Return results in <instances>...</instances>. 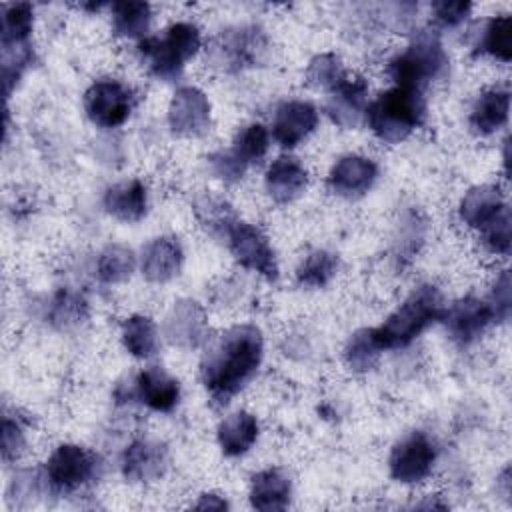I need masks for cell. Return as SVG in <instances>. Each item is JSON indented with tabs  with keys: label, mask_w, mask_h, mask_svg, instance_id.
Wrapping results in <instances>:
<instances>
[{
	"label": "cell",
	"mask_w": 512,
	"mask_h": 512,
	"mask_svg": "<svg viewBox=\"0 0 512 512\" xmlns=\"http://www.w3.org/2000/svg\"><path fill=\"white\" fill-rule=\"evenodd\" d=\"M264 362V334L252 322H238L206 342L198 366L200 384L216 406L232 402Z\"/></svg>",
	"instance_id": "obj_1"
},
{
	"label": "cell",
	"mask_w": 512,
	"mask_h": 512,
	"mask_svg": "<svg viewBox=\"0 0 512 512\" xmlns=\"http://www.w3.org/2000/svg\"><path fill=\"white\" fill-rule=\"evenodd\" d=\"M444 310L446 300L442 290L432 282H424L374 326L372 334L382 352L402 350L414 344L430 326L438 324Z\"/></svg>",
	"instance_id": "obj_2"
},
{
	"label": "cell",
	"mask_w": 512,
	"mask_h": 512,
	"mask_svg": "<svg viewBox=\"0 0 512 512\" xmlns=\"http://www.w3.org/2000/svg\"><path fill=\"white\" fill-rule=\"evenodd\" d=\"M428 116L424 92L390 86L370 98L364 126L384 146H398L420 130Z\"/></svg>",
	"instance_id": "obj_3"
},
{
	"label": "cell",
	"mask_w": 512,
	"mask_h": 512,
	"mask_svg": "<svg viewBox=\"0 0 512 512\" xmlns=\"http://www.w3.org/2000/svg\"><path fill=\"white\" fill-rule=\"evenodd\" d=\"M202 30L192 20H174L158 36L136 42V56L148 76L160 82H174L186 64L202 52Z\"/></svg>",
	"instance_id": "obj_4"
},
{
	"label": "cell",
	"mask_w": 512,
	"mask_h": 512,
	"mask_svg": "<svg viewBox=\"0 0 512 512\" xmlns=\"http://www.w3.org/2000/svg\"><path fill=\"white\" fill-rule=\"evenodd\" d=\"M450 56L438 32H416L408 44L386 62V76L394 86L424 92L446 78Z\"/></svg>",
	"instance_id": "obj_5"
},
{
	"label": "cell",
	"mask_w": 512,
	"mask_h": 512,
	"mask_svg": "<svg viewBox=\"0 0 512 512\" xmlns=\"http://www.w3.org/2000/svg\"><path fill=\"white\" fill-rule=\"evenodd\" d=\"M102 472L100 456L78 442H60L44 460L40 474L44 490L56 496H72L92 486Z\"/></svg>",
	"instance_id": "obj_6"
},
{
	"label": "cell",
	"mask_w": 512,
	"mask_h": 512,
	"mask_svg": "<svg viewBox=\"0 0 512 512\" xmlns=\"http://www.w3.org/2000/svg\"><path fill=\"white\" fill-rule=\"evenodd\" d=\"M138 104L136 90L120 78H96L82 96V108L90 124L102 130L124 126Z\"/></svg>",
	"instance_id": "obj_7"
},
{
	"label": "cell",
	"mask_w": 512,
	"mask_h": 512,
	"mask_svg": "<svg viewBox=\"0 0 512 512\" xmlns=\"http://www.w3.org/2000/svg\"><path fill=\"white\" fill-rule=\"evenodd\" d=\"M224 242H226L230 256L234 258V262L240 268L260 276L266 282L278 280L280 266H278L274 246H272L268 234L258 224L238 218L228 228Z\"/></svg>",
	"instance_id": "obj_8"
},
{
	"label": "cell",
	"mask_w": 512,
	"mask_h": 512,
	"mask_svg": "<svg viewBox=\"0 0 512 512\" xmlns=\"http://www.w3.org/2000/svg\"><path fill=\"white\" fill-rule=\"evenodd\" d=\"M438 462V444L426 430H410L400 436L388 454V474L402 486L426 482Z\"/></svg>",
	"instance_id": "obj_9"
},
{
	"label": "cell",
	"mask_w": 512,
	"mask_h": 512,
	"mask_svg": "<svg viewBox=\"0 0 512 512\" xmlns=\"http://www.w3.org/2000/svg\"><path fill=\"white\" fill-rule=\"evenodd\" d=\"M268 50L266 34L254 24H238L222 30L208 46V56L222 72H240L256 66Z\"/></svg>",
	"instance_id": "obj_10"
},
{
	"label": "cell",
	"mask_w": 512,
	"mask_h": 512,
	"mask_svg": "<svg viewBox=\"0 0 512 512\" xmlns=\"http://www.w3.org/2000/svg\"><path fill=\"white\" fill-rule=\"evenodd\" d=\"M166 124L176 138H202L212 126V102L208 94L194 86L182 84L174 90L168 108Z\"/></svg>",
	"instance_id": "obj_11"
},
{
	"label": "cell",
	"mask_w": 512,
	"mask_h": 512,
	"mask_svg": "<svg viewBox=\"0 0 512 512\" xmlns=\"http://www.w3.org/2000/svg\"><path fill=\"white\" fill-rule=\"evenodd\" d=\"M378 176L380 166L374 158L360 152H348L332 162L326 174V188L336 198L358 200L374 188Z\"/></svg>",
	"instance_id": "obj_12"
},
{
	"label": "cell",
	"mask_w": 512,
	"mask_h": 512,
	"mask_svg": "<svg viewBox=\"0 0 512 512\" xmlns=\"http://www.w3.org/2000/svg\"><path fill=\"white\" fill-rule=\"evenodd\" d=\"M440 322L444 324L450 340L462 348L478 342L486 330L496 324L486 296L476 294H468L452 304H446Z\"/></svg>",
	"instance_id": "obj_13"
},
{
	"label": "cell",
	"mask_w": 512,
	"mask_h": 512,
	"mask_svg": "<svg viewBox=\"0 0 512 512\" xmlns=\"http://www.w3.org/2000/svg\"><path fill=\"white\" fill-rule=\"evenodd\" d=\"M126 398L156 414H170L182 400V384L162 366L142 368L128 384Z\"/></svg>",
	"instance_id": "obj_14"
},
{
	"label": "cell",
	"mask_w": 512,
	"mask_h": 512,
	"mask_svg": "<svg viewBox=\"0 0 512 512\" xmlns=\"http://www.w3.org/2000/svg\"><path fill=\"white\" fill-rule=\"evenodd\" d=\"M320 114L318 108L304 98L282 100L270 122V136L282 150H294L304 144L318 128Z\"/></svg>",
	"instance_id": "obj_15"
},
{
	"label": "cell",
	"mask_w": 512,
	"mask_h": 512,
	"mask_svg": "<svg viewBox=\"0 0 512 512\" xmlns=\"http://www.w3.org/2000/svg\"><path fill=\"white\" fill-rule=\"evenodd\" d=\"M164 336L180 350H196L210 340V318L206 308L192 298H178L164 316Z\"/></svg>",
	"instance_id": "obj_16"
},
{
	"label": "cell",
	"mask_w": 512,
	"mask_h": 512,
	"mask_svg": "<svg viewBox=\"0 0 512 512\" xmlns=\"http://www.w3.org/2000/svg\"><path fill=\"white\" fill-rule=\"evenodd\" d=\"M370 104V84L360 74H348L326 94L324 112L340 130H356L364 124Z\"/></svg>",
	"instance_id": "obj_17"
},
{
	"label": "cell",
	"mask_w": 512,
	"mask_h": 512,
	"mask_svg": "<svg viewBox=\"0 0 512 512\" xmlns=\"http://www.w3.org/2000/svg\"><path fill=\"white\" fill-rule=\"evenodd\" d=\"M170 466L168 446L154 438L132 440L120 456V472L126 482L152 484L158 482Z\"/></svg>",
	"instance_id": "obj_18"
},
{
	"label": "cell",
	"mask_w": 512,
	"mask_h": 512,
	"mask_svg": "<svg viewBox=\"0 0 512 512\" xmlns=\"http://www.w3.org/2000/svg\"><path fill=\"white\" fill-rule=\"evenodd\" d=\"M310 186L306 164L294 154L276 156L264 170V192L276 206H288L302 198Z\"/></svg>",
	"instance_id": "obj_19"
},
{
	"label": "cell",
	"mask_w": 512,
	"mask_h": 512,
	"mask_svg": "<svg viewBox=\"0 0 512 512\" xmlns=\"http://www.w3.org/2000/svg\"><path fill=\"white\" fill-rule=\"evenodd\" d=\"M184 266V248L176 236L162 234L150 238L138 256V268L146 282L168 284Z\"/></svg>",
	"instance_id": "obj_20"
},
{
	"label": "cell",
	"mask_w": 512,
	"mask_h": 512,
	"mask_svg": "<svg viewBox=\"0 0 512 512\" xmlns=\"http://www.w3.org/2000/svg\"><path fill=\"white\" fill-rule=\"evenodd\" d=\"M506 208V190L500 184L484 182L468 188L460 196L456 204V218L466 230L480 232Z\"/></svg>",
	"instance_id": "obj_21"
},
{
	"label": "cell",
	"mask_w": 512,
	"mask_h": 512,
	"mask_svg": "<svg viewBox=\"0 0 512 512\" xmlns=\"http://www.w3.org/2000/svg\"><path fill=\"white\" fill-rule=\"evenodd\" d=\"M510 116V90L504 84L482 88L468 110V128L478 138L498 134Z\"/></svg>",
	"instance_id": "obj_22"
},
{
	"label": "cell",
	"mask_w": 512,
	"mask_h": 512,
	"mask_svg": "<svg viewBox=\"0 0 512 512\" xmlns=\"http://www.w3.org/2000/svg\"><path fill=\"white\" fill-rule=\"evenodd\" d=\"M102 208L122 224L140 222L150 208V192L142 178H126L110 184L102 194Z\"/></svg>",
	"instance_id": "obj_23"
},
{
	"label": "cell",
	"mask_w": 512,
	"mask_h": 512,
	"mask_svg": "<svg viewBox=\"0 0 512 512\" xmlns=\"http://www.w3.org/2000/svg\"><path fill=\"white\" fill-rule=\"evenodd\" d=\"M260 420L250 410H234L216 426V444L226 458L246 456L260 438Z\"/></svg>",
	"instance_id": "obj_24"
},
{
	"label": "cell",
	"mask_w": 512,
	"mask_h": 512,
	"mask_svg": "<svg viewBox=\"0 0 512 512\" xmlns=\"http://www.w3.org/2000/svg\"><path fill=\"white\" fill-rule=\"evenodd\" d=\"M474 58H490L500 64L512 60V18L510 14H494L484 18L470 40Z\"/></svg>",
	"instance_id": "obj_25"
},
{
	"label": "cell",
	"mask_w": 512,
	"mask_h": 512,
	"mask_svg": "<svg viewBox=\"0 0 512 512\" xmlns=\"http://www.w3.org/2000/svg\"><path fill=\"white\" fill-rule=\"evenodd\" d=\"M292 492L294 488L290 476L276 466L254 472L248 482L250 508L260 512H276L288 508Z\"/></svg>",
	"instance_id": "obj_26"
},
{
	"label": "cell",
	"mask_w": 512,
	"mask_h": 512,
	"mask_svg": "<svg viewBox=\"0 0 512 512\" xmlns=\"http://www.w3.org/2000/svg\"><path fill=\"white\" fill-rule=\"evenodd\" d=\"M160 328L148 314H130L120 324V344L134 360H152L160 350Z\"/></svg>",
	"instance_id": "obj_27"
},
{
	"label": "cell",
	"mask_w": 512,
	"mask_h": 512,
	"mask_svg": "<svg viewBox=\"0 0 512 512\" xmlns=\"http://www.w3.org/2000/svg\"><path fill=\"white\" fill-rule=\"evenodd\" d=\"M110 8V32L118 40L128 42H140L142 38L150 36V24H152V6L148 2H112Z\"/></svg>",
	"instance_id": "obj_28"
},
{
	"label": "cell",
	"mask_w": 512,
	"mask_h": 512,
	"mask_svg": "<svg viewBox=\"0 0 512 512\" xmlns=\"http://www.w3.org/2000/svg\"><path fill=\"white\" fill-rule=\"evenodd\" d=\"M2 50H30L34 32V6L12 2L2 8Z\"/></svg>",
	"instance_id": "obj_29"
},
{
	"label": "cell",
	"mask_w": 512,
	"mask_h": 512,
	"mask_svg": "<svg viewBox=\"0 0 512 512\" xmlns=\"http://www.w3.org/2000/svg\"><path fill=\"white\" fill-rule=\"evenodd\" d=\"M340 270V258L336 252L326 248L310 250L296 266L294 280L304 290L326 288Z\"/></svg>",
	"instance_id": "obj_30"
},
{
	"label": "cell",
	"mask_w": 512,
	"mask_h": 512,
	"mask_svg": "<svg viewBox=\"0 0 512 512\" xmlns=\"http://www.w3.org/2000/svg\"><path fill=\"white\" fill-rule=\"evenodd\" d=\"M272 136L270 128L262 122H248L234 134L228 150L250 170L252 166H258L270 150Z\"/></svg>",
	"instance_id": "obj_31"
},
{
	"label": "cell",
	"mask_w": 512,
	"mask_h": 512,
	"mask_svg": "<svg viewBox=\"0 0 512 512\" xmlns=\"http://www.w3.org/2000/svg\"><path fill=\"white\" fill-rule=\"evenodd\" d=\"M138 256L126 244H108L96 258V278L106 286H116L132 278Z\"/></svg>",
	"instance_id": "obj_32"
},
{
	"label": "cell",
	"mask_w": 512,
	"mask_h": 512,
	"mask_svg": "<svg viewBox=\"0 0 512 512\" xmlns=\"http://www.w3.org/2000/svg\"><path fill=\"white\" fill-rule=\"evenodd\" d=\"M382 354L372 328H360L348 336L342 348V362L352 374H368L378 366Z\"/></svg>",
	"instance_id": "obj_33"
},
{
	"label": "cell",
	"mask_w": 512,
	"mask_h": 512,
	"mask_svg": "<svg viewBox=\"0 0 512 512\" xmlns=\"http://www.w3.org/2000/svg\"><path fill=\"white\" fill-rule=\"evenodd\" d=\"M192 212L198 220V224L216 238L226 236L228 228L238 220L234 208L224 200L222 196L216 194H200L192 202Z\"/></svg>",
	"instance_id": "obj_34"
},
{
	"label": "cell",
	"mask_w": 512,
	"mask_h": 512,
	"mask_svg": "<svg viewBox=\"0 0 512 512\" xmlns=\"http://www.w3.org/2000/svg\"><path fill=\"white\" fill-rule=\"evenodd\" d=\"M348 76L342 58L336 52H320L312 56L304 70V80L318 92H330Z\"/></svg>",
	"instance_id": "obj_35"
},
{
	"label": "cell",
	"mask_w": 512,
	"mask_h": 512,
	"mask_svg": "<svg viewBox=\"0 0 512 512\" xmlns=\"http://www.w3.org/2000/svg\"><path fill=\"white\" fill-rule=\"evenodd\" d=\"M28 450V422L16 412L2 416V460L4 464L18 462Z\"/></svg>",
	"instance_id": "obj_36"
},
{
	"label": "cell",
	"mask_w": 512,
	"mask_h": 512,
	"mask_svg": "<svg viewBox=\"0 0 512 512\" xmlns=\"http://www.w3.org/2000/svg\"><path fill=\"white\" fill-rule=\"evenodd\" d=\"M476 234L482 252L488 256L506 258L510 254V206Z\"/></svg>",
	"instance_id": "obj_37"
},
{
	"label": "cell",
	"mask_w": 512,
	"mask_h": 512,
	"mask_svg": "<svg viewBox=\"0 0 512 512\" xmlns=\"http://www.w3.org/2000/svg\"><path fill=\"white\" fill-rule=\"evenodd\" d=\"M88 302L70 290H60L50 306V320L62 328L74 326L86 318Z\"/></svg>",
	"instance_id": "obj_38"
},
{
	"label": "cell",
	"mask_w": 512,
	"mask_h": 512,
	"mask_svg": "<svg viewBox=\"0 0 512 512\" xmlns=\"http://www.w3.org/2000/svg\"><path fill=\"white\" fill-rule=\"evenodd\" d=\"M206 162H208L210 174L216 180H220L222 184H236L248 172V168L228 148H220V150L208 154Z\"/></svg>",
	"instance_id": "obj_39"
},
{
	"label": "cell",
	"mask_w": 512,
	"mask_h": 512,
	"mask_svg": "<svg viewBox=\"0 0 512 512\" xmlns=\"http://www.w3.org/2000/svg\"><path fill=\"white\" fill-rule=\"evenodd\" d=\"M472 10H474V6L470 2H462V0H442V2H434L430 6L432 20H434L436 28H442V30L460 28L470 18Z\"/></svg>",
	"instance_id": "obj_40"
},
{
	"label": "cell",
	"mask_w": 512,
	"mask_h": 512,
	"mask_svg": "<svg viewBox=\"0 0 512 512\" xmlns=\"http://www.w3.org/2000/svg\"><path fill=\"white\" fill-rule=\"evenodd\" d=\"M486 300L492 308V314H494V322L496 324H504L508 318H510V310H512V288H510V272L508 268H502L488 294H486Z\"/></svg>",
	"instance_id": "obj_41"
},
{
	"label": "cell",
	"mask_w": 512,
	"mask_h": 512,
	"mask_svg": "<svg viewBox=\"0 0 512 512\" xmlns=\"http://www.w3.org/2000/svg\"><path fill=\"white\" fill-rule=\"evenodd\" d=\"M424 238V224L420 222L418 214L410 212L408 222L398 226V232L394 236L396 244V258H412L418 252V244Z\"/></svg>",
	"instance_id": "obj_42"
},
{
	"label": "cell",
	"mask_w": 512,
	"mask_h": 512,
	"mask_svg": "<svg viewBox=\"0 0 512 512\" xmlns=\"http://www.w3.org/2000/svg\"><path fill=\"white\" fill-rule=\"evenodd\" d=\"M192 508H196V510H226V508H230V504L218 492H202L198 496V500L192 504Z\"/></svg>",
	"instance_id": "obj_43"
}]
</instances>
